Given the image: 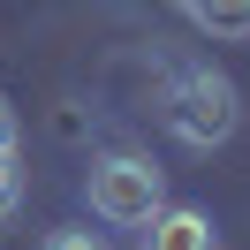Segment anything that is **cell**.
Returning a JSON list of instances; mask_svg holds the SVG:
<instances>
[{"mask_svg":"<svg viewBox=\"0 0 250 250\" xmlns=\"http://www.w3.org/2000/svg\"><path fill=\"white\" fill-rule=\"evenodd\" d=\"M16 144H23V122H16V106L0 99V152H16Z\"/></svg>","mask_w":250,"mask_h":250,"instance_id":"7","label":"cell"},{"mask_svg":"<svg viewBox=\"0 0 250 250\" xmlns=\"http://www.w3.org/2000/svg\"><path fill=\"white\" fill-rule=\"evenodd\" d=\"M159 114H167V129L182 144L212 152V144H228L235 129H243V91H235L220 68H182V76L167 83V99H159Z\"/></svg>","mask_w":250,"mask_h":250,"instance_id":"1","label":"cell"},{"mask_svg":"<svg viewBox=\"0 0 250 250\" xmlns=\"http://www.w3.org/2000/svg\"><path fill=\"white\" fill-rule=\"evenodd\" d=\"M46 250H114V243H106V235H91V228H53Z\"/></svg>","mask_w":250,"mask_h":250,"instance_id":"6","label":"cell"},{"mask_svg":"<svg viewBox=\"0 0 250 250\" xmlns=\"http://www.w3.org/2000/svg\"><path fill=\"white\" fill-rule=\"evenodd\" d=\"M83 197H91V212L106 220V228H144V220L167 205V182H159V167L144 152H106L83 174Z\"/></svg>","mask_w":250,"mask_h":250,"instance_id":"2","label":"cell"},{"mask_svg":"<svg viewBox=\"0 0 250 250\" xmlns=\"http://www.w3.org/2000/svg\"><path fill=\"white\" fill-rule=\"evenodd\" d=\"M23 205V167H16V152H0V220Z\"/></svg>","mask_w":250,"mask_h":250,"instance_id":"5","label":"cell"},{"mask_svg":"<svg viewBox=\"0 0 250 250\" xmlns=\"http://www.w3.org/2000/svg\"><path fill=\"white\" fill-rule=\"evenodd\" d=\"M174 8H182L205 38H220V46H243L250 38V0H174Z\"/></svg>","mask_w":250,"mask_h":250,"instance_id":"4","label":"cell"},{"mask_svg":"<svg viewBox=\"0 0 250 250\" xmlns=\"http://www.w3.org/2000/svg\"><path fill=\"white\" fill-rule=\"evenodd\" d=\"M137 250H220V228L197 212V205H159V212L144 220Z\"/></svg>","mask_w":250,"mask_h":250,"instance_id":"3","label":"cell"}]
</instances>
